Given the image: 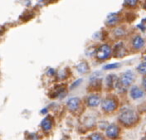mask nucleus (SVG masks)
Returning a JSON list of instances; mask_svg holds the SVG:
<instances>
[{
    "label": "nucleus",
    "instance_id": "obj_11",
    "mask_svg": "<svg viewBox=\"0 0 146 140\" xmlns=\"http://www.w3.org/2000/svg\"><path fill=\"white\" fill-rule=\"evenodd\" d=\"M118 20H119L118 15L116 14V13H113V14H110L109 16L107 17V19H106V23H107L109 26H113V25H115L116 23L118 22Z\"/></svg>",
    "mask_w": 146,
    "mask_h": 140
},
{
    "label": "nucleus",
    "instance_id": "obj_9",
    "mask_svg": "<svg viewBox=\"0 0 146 140\" xmlns=\"http://www.w3.org/2000/svg\"><path fill=\"white\" fill-rule=\"evenodd\" d=\"M52 118L51 117H45L44 119L42 120V122H41V127H42V129L44 130L45 132H48L51 130V128H52Z\"/></svg>",
    "mask_w": 146,
    "mask_h": 140
},
{
    "label": "nucleus",
    "instance_id": "obj_20",
    "mask_svg": "<svg viewBox=\"0 0 146 140\" xmlns=\"http://www.w3.org/2000/svg\"><path fill=\"white\" fill-rule=\"evenodd\" d=\"M143 140H146V138H145V139H144V138H143Z\"/></svg>",
    "mask_w": 146,
    "mask_h": 140
},
{
    "label": "nucleus",
    "instance_id": "obj_5",
    "mask_svg": "<svg viewBox=\"0 0 146 140\" xmlns=\"http://www.w3.org/2000/svg\"><path fill=\"white\" fill-rule=\"evenodd\" d=\"M106 135L111 139H115L119 136V128L115 124H110L107 128H106Z\"/></svg>",
    "mask_w": 146,
    "mask_h": 140
},
{
    "label": "nucleus",
    "instance_id": "obj_18",
    "mask_svg": "<svg viewBox=\"0 0 146 140\" xmlns=\"http://www.w3.org/2000/svg\"><path fill=\"white\" fill-rule=\"evenodd\" d=\"M142 83H143V86H144V88L146 89V76L143 78V81H142Z\"/></svg>",
    "mask_w": 146,
    "mask_h": 140
},
{
    "label": "nucleus",
    "instance_id": "obj_16",
    "mask_svg": "<svg viewBox=\"0 0 146 140\" xmlns=\"http://www.w3.org/2000/svg\"><path fill=\"white\" fill-rule=\"evenodd\" d=\"M118 66H120L119 63H113V64H107L104 66V69L105 70H109V69H115L117 68Z\"/></svg>",
    "mask_w": 146,
    "mask_h": 140
},
{
    "label": "nucleus",
    "instance_id": "obj_12",
    "mask_svg": "<svg viewBox=\"0 0 146 140\" xmlns=\"http://www.w3.org/2000/svg\"><path fill=\"white\" fill-rule=\"evenodd\" d=\"M77 70L80 73H86V72L89 70V65L85 62V61H82L79 64L77 65Z\"/></svg>",
    "mask_w": 146,
    "mask_h": 140
},
{
    "label": "nucleus",
    "instance_id": "obj_6",
    "mask_svg": "<svg viewBox=\"0 0 146 140\" xmlns=\"http://www.w3.org/2000/svg\"><path fill=\"white\" fill-rule=\"evenodd\" d=\"M86 102H87V105L90 107H95V106L99 105L100 102H101V98L99 95H96V94H91L86 98Z\"/></svg>",
    "mask_w": 146,
    "mask_h": 140
},
{
    "label": "nucleus",
    "instance_id": "obj_2",
    "mask_svg": "<svg viewBox=\"0 0 146 140\" xmlns=\"http://www.w3.org/2000/svg\"><path fill=\"white\" fill-rule=\"evenodd\" d=\"M133 80H134V74L132 71L128 70V71L124 72L120 78L118 79V82H117V85L120 86V87L123 89V91L128 87L130 86L132 83H133Z\"/></svg>",
    "mask_w": 146,
    "mask_h": 140
},
{
    "label": "nucleus",
    "instance_id": "obj_7",
    "mask_svg": "<svg viewBox=\"0 0 146 140\" xmlns=\"http://www.w3.org/2000/svg\"><path fill=\"white\" fill-rule=\"evenodd\" d=\"M80 106V100L77 97H72L67 101V107L70 111L74 112L79 108Z\"/></svg>",
    "mask_w": 146,
    "mask_h": 140
},
{
    "label": "nucleus",
    "instance_id": "obj_17",
    "mask_svg": "<svg viewBox=\"0 0 146 140\" xmlns=\"http://www.w3.org/2000/svg\"><path fill=\"white\" fill-rule=\"evenodd\" d=\"M137 1L136 0H129V1H125V4L126 5H129V6H135L137 5Z\"/></svg>",
    "mask_w": 146,
    "mask_h": 140
},
{
    "label": "nucleus",
    "instance_id": "obj_1",
    "mask_svg": "<svg viewBox=\"0 0 146 140\" xmlns=\"http://www.w3.org/2000/svg\"><path fill=\"white\" fill-rule=\"evenodd\" d=\"M119 121L125 126L134 125L138 121V115L132 109H123L120 112Z\"/></svg>",
    "mask_w": 146,
    "mask_h": 140
},
{
    "label": "nucleus",
    "instance_id": "obj_19",
    "mask_svg": "<svg viewBox=\"0 0 146 140\" xmlns=\"http://www.w3.org/2000/svg\"><path fill=\"white\" fill-rule=\"evenodd\" d=\"M27 140H38V138H36V137H34V138H29V139H27Z\"/></svg>",
    "mask_w": 146,
    "mask_h": 140
},
{
    "label": "nucleus",
    "instance_id": "obj_8",
    "mask_svg": "<svg viewBox=\"0 0 146 140\" xmlns=\"http://www.w3.org/2000/svg\"><path fill=\"white\" fill-rule=\"evenodd\" d=\"M144 95V92L142 89H140L138 86H132L131 89H130V96H131L133 99H138V98H141Z\"/></svg>",
    "mask_w": 146,
    "mask_h": 140
},
{
    "label": "nucleus",
    "instance_id": "obj_4",
    "mask_svg": "<svg viewBox=\"0 0 146 140\" xmlns=\"http://www.w3.org/2000/svg\"><path fill=\"white\" fill-rule=\"evenodd\" d=\"M101 106H102V110L107 113H110V112H113L117 109L118 107V103L114 98H105V99L102 101L101 103Z\"/></svg>",
    "mask_w": 146,
    "mask_h": 140
},
{
    "label": "nucleus",
    "instance_id": "obj_10",
    "mask_svg": "<svg viewBox=\"0 0 146 140\" xmlns=\"http://www.w3.org/2000/svg\"><path fill=\"white\" fill-rule=\"evenodd\" d=\"M145 44V41L141 36H136L132 40V46L134 49H141Z\"/></svg>",
    "mask_w": 146,
    "mask_h": 140
},
{
    "label": "nucleus",
    "instance_id": "obj_13",
    "mask_svg": "<svg viewBox=\"0 0 146 140\" xmlns=\"http://www.w3.org/2000/svg\"><path fill=\"white\" fill-rule=\"evenodd\" d=\"M116 79L115 75H108L107 77H106V84H107L108 87H112L114 84V80Z\"/></svg>",
    "mask_w": 146,
    "mask_h": 140
},
{
    "label": "nucleus",
    "instance_id": "obj_15",
    "mask_svg": "<svg viewBox=\"0 0 146 140\" xmlns=\"http://www.w3.org/2000/svg\"><path fill=\"white\" fill-rule=\"evenodd\" d=\"M90 140H104V137L100 133H93L89 137Z\"/></svg>",
    "mask_w": 146,
    "mask_h": 140
},
{
    "label": "nucleus",
    "instance_id": "obj_14",
    "mask_svg": "<svg viewBox=\"0 0 146 140\" xmlns=\"http://www.w3.org/2000/svg\"><path fill=\"white\" fill-rule=\"evenodd\" d=\"M137 70H138V72H139V73L146 74V61H145V62L140 63V64L138 65Z\"/></svg>",
    "mask_w": 146,
    "mask_h": 140
},
{
    "label": "nucleus",
    "instance_id": "obj_21",
    "mask_svg": "<svg viewBox=\"0 0 146 140\" xmlns=\"http://www.w3.org/2000/svg\"><path fill=\"white\" fill-rule=\"evenodd\" d=\"M145 59H146V56H145Z\"/></svg>",
    "mask_w": 146,
    "mask_h": 140
},
{
    "label": "nucleus",
    "instance_id": "obj_3",
    "mask_svg": "<svg viewBox=\"0 0 146 140\" xmlns=\"http://www.w3.org/2000/svg\"><path fill=\"white\" fill-rule=\"evenodd\" d=\"M111 53H112L111 47L107 44H103L96 50L95 56L98 60H106V59L110 57Z\"/></svg>",
    "mask_w": 146,
    "mask_h": 140
}]
</instances>
